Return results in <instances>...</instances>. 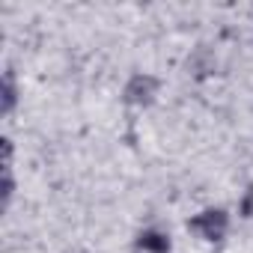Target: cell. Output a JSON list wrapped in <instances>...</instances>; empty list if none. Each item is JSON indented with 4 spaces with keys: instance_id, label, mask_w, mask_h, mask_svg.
<instances>
[{
    "instance_id": "5b68a950",
    "label": "cell",
    "mask_w": 253,
    "mask_h": 253,
    "mask_svg": "<svg viewBox=\"0 0 253 253\" xmlns=\"http://www.w3.org/2000/svg\"><path fill=\"white\" fill-rule=\"evenodd\" d=\"M12 101H15V86H12V81L6 78V110L12 107Z\"/></svg>"
},
{
    "instance_id": "3957f363",
    "label": "cell",
    "mask_w": 253,
    "mask_h": 253,
    "mask_svg": "<svg viewBox=\"0 0 253 253\" xmlns=\"http://www.w3.org/2000/svg\"><path fill=\"white\" fill-rule=\"evenodd\" d=\"M140 247H146V250H152V253H164V250L170 247V241H167L161 232H143V235H140Z\"/></svg>"
},
{
    "instance_id": "6da1fadb",
    "label": "cell",
    "mask_w": 253,
    "mask_h": 253,
    "mask_svg": "<svg viewBox=\"0 0 253 253\" xmlns=\"http://www.w3.org/2000/svg\"><path fill=\"white\" fill-rule=\"evenodd\" d=\"M203 238H209V241H217L223 232H226V214L223 211H217V209H211V211H203L200 217H194V223H191Z\"/></svg>"
},
{
    "instance_id": "7a4b0ae2",
    "label": "cell",
    "mask_w": 253,
    "mask_h": 253,
    "mask_svg": "<svg viewBox=\"0 0 253 253\" xmlns=\"http://www.w3.org/2000/svg\"><path fill=\"white\" fill-rule=\"evenodd\" d=\"M155 78H149V75H137V78H131V84L125 86V98L128 101H134V104H146L152 95H155Z\"/></svg>"
},
{
    "instance_id": "277c9868",
    "label": "cell",
    "mask_w": 253,
    "mask_h": 253,
    "mask_svg": "<svg viewBox=\"0 0 253 253\" xmlns=\"http://www.w3.org/2000/svg\"><path fill=\"white\" fill-rule=\"evenodd\" d=\"M241 211H244L247 217H253V188L247 191V197H244V203H241Z\"/></svg>"
}]
</instances>
